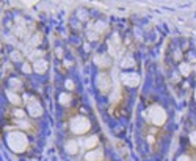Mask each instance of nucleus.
<instances>
[{
	"instance_id": "obj_9",
	"label": "nucleus",
	"mask_w": 196,
	"mask_h": 161,
	"mask_svg": "<svg viewBox=\"0 0 196 161\" xmlns=\"http://www.w3.org/2000/svg\"><path fill=\"white\" fill-rule=\"evenodd\" d=\"M190 141H192V144H193V146H196V132L192 135V136H190Z\"/></svg>"
},
{
	"instance_id": "obj_5",
	"label": "nucleus",
	"mask_w": 196,
	"mask_h": 161,
	"mask_svg": "<svg viewBox=\"0 0 196 161\" xmlns=\"http://www.w3.org/2000/svg\"><path fill=\"white\" fill-rule=\"evenodd\" d=\"M33 67H35V70H38V72H46V69H47V63H46L44 60H38V61H35Z\"/></svg>"
},
{
	"instance_id": "obj_7",
	"label": "nucleus",
	"mask_w": 196,
	"mask_h": 161,
	"mask_svg": "<svg viewBox=\"0 0 196 161\" xmlns=\"http://www.w3.org/2000/svg\"><path fill=\"white\" fill-rule=\"evenodd\" d=\"M85 144H86V147H88V149H91V150H93V149H94V146L97 144V138H96V136H93V138L86 139V143H85Z\"/></svg>"
},
{
	"instance_id": "obj_6",
	"label": "nucleus",
	"mask_w": 196,
	"mask_h": 161,
	"mask_svg": "<svg viewBox=\"0 0 196 161\" xmlns=\"http://www.w3.org/2000/svg\"><path fill=\"white\" fill-rule=\"evenodd\" d=\"M77 143L75 141H68L66 143V150L69 152V153H77Z\"/></svg>"
},
{
	"instance_id": "obj_8",
	"label": "nucleus",
	"mask_w": 196,
	"mask_h": 161,
	"mask_svg": "<svg viewBox=\"0 0 196 161\" xmlns=\"http://www.w3.org/2000/svg\"><path fill=\"white\" fill-rule=\"evenodd\" d=\"M8 96L11 97L9 100H11L14 105H20V99H19V96H16V94H11V92H8Z\"/></svg>"
},
{
	"instance_id": "obj_10",
	"label": "nucleus",
	"mask_w": 196,
	"mask_h": 161,
	"mask_svg": "<svg viewBox=\"0 0 196 161\" xmlns=\"http://www.w3.org/2000/svg\"><path fill=\"white\" fill-rule=\"evenodd\" d=\"M177 161H190V158H188L187 155H184V157H181V158H179Z\"/></svg>"
},
{
	"instance_id": "obj_1",
	"label": "nucleus",
	"mask_w": 196,
	"mask_h": 161,
	"mask_svg": "<svg viewBox=\"0 0 196 161\" xmlns=\"http://www.w3.org/2000/svg\"><path fill=\"white\" fill-rule=\"evenodd\" d=\"M6 143L9 146V149L13 152H25L27 147H28V138L24 132H11L8 136H6Z\"/></svg>"
},
{
	"instance_id": "obj_11",
	"label": "nucleus",
	"mask_w": 196,
	"mask_h": 161,
	"mask_svg": "<svg viewBox=\"0 0 196 161\" xmlns=\"http://www.w3.org/2000/svg\"><path fill=\"white\" fill-rule=\"evenodd\" d=\"M22 69H24V72H25V70H27V72H30V70H31V67H30V66H27V64H24V67H22Z\"/></svg>"
},
{
	"instance_id": "obj_2",
	"label": "nucleus",
	"mask_w": 196,
	"mask_h": 161,
	"mask_svg": "<svg viewBox=\"0 0 196 161\" xmlns=\"http://www.w3.org/2000/svg\"><path fill=\"white\" fill-rule=\"evenodd\" d=\"M166 121V113L160 108V106H155V111H151V122L157 127L163 125Z\"/></svg>"
},
{
	"instance_id": "obj_3",
	"label": "nucleus",
	"mask_w": 196,
	"mask_h": 161,
	"mask_svg": "<svg viewBox=\"0 0 196 161\" xmlns=\"http://www.w3.org/2000/svg\"><path fill=\"white\" fill-rule=\"evenodd\" d=\"M28 114L33 116V117H38L42 114V108L38 105V100H31L28 102Z\"/></svg>"
},
{
	"instance_id": "obj_12",
	"label": "nucleus",
	"mask_w": 196,
	"mask_h": 161,
	"mask_svg": "<svg viewBox=\"0 0 196 161\" xmlns=\"http://www.w3.org/2000/svg\"><path fill=\"white\" fill-rule=\"evenodd\" d=\"M195 97H196V96H195Z\"/></svg>"
},
{
	"instance_id": "obj_4",
	"label": "nucleus",
	"mask_w": 196,
	"mask_h": 161,
	"mask_svg": "<svg viewBox=\"0 0 196 161\" xmlns=\"http://www.w3.org/2000/svg\"><path fill=\"white\" fill-rule=\"evenodd\" d=\"M102 150L101 149H93L85 155V161H102Z\"/></svg>"
}]
</instances>
